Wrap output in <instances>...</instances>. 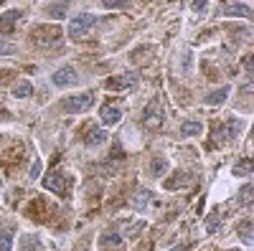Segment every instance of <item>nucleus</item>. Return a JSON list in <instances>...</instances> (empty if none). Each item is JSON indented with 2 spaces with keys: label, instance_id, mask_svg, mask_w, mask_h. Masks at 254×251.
<instances>
[{
  "label": "nucleus",
  "instance_id": "nucleus-1",
  "mask_svg": "<svg viewBox=\"0 0 254 251\" xmlns=\"http://www.w3.org/2000/svg\"><path fill=\"white\" fill-rule=\"evenodd\" d=\"M61 41V31L56 26H41L31 33V44L38 49H46V46H59Z\"/></svg>",
  "mask_w": 254,
  "mask_h": 251
},
{
  "label": "nucleus",
  "instance_id": "nucleus-2",
  "mask_svg": "<svg viewBox=\"0 0 254 251\" xmlns=\"http://www.w3.org/2000/svg\"><path fill=\"white\" fill-rule=\"evenodd\" d=\"M94 23H97V18H94V15H89V13H79V15H74V18H71L69 36H71V38H81V36H87V33L94 28Z\"/></svg>",
  "mask_w": 254,
  "mask_h": 251
},
{
  "label": "nucleus",
  "instance_id": "nucleus-3",
  "mask_svg": "<svg viewBox=\"0 0 254 251\" xmlns=\"http://www.w3.org/2000/svg\"><path fill=\"white\" fill-rule=\"evenodd\" d=\"M92 104H94V94H76V97L64 99L61 107H64V112H69V114H79L84 109H89Z\"/></svg>",
  "mask_w": 254,
  "mask_h": 251
},
{
  "label": "nucleus",
  "instance_id": "nucleus-4",
  "mask_svg": "<svg viewBox=\"0 0 254 251\" xmlns=\"http://www.w3.org/2000/svg\"><path fill=\"white\" fill-rule=\"evenodd\" d=\"M142 124L147 130H158L160 124H163V109L158 107V104H147L145 107V112H142Z\"/></svg>",
  "mask_w": 254,
  "mask_h": 251
},
{
  "label": "nucleus",
  "instance_id": "nucleus-5",
  "mask_svg": "<svg viewBox=\"0 0 254 251\" xmlns=\"http://www.w3.org/2000/svg\"><path fill=\"white\" fill-rule=\"evenodd\" d=\"M44 185L49 188L51 193H56V196H66L69 193V180L64 178L61 173H49L46 180H44Z\"/></svg>",
  "mask_w": 254,
  "mask_h": 251
},
{
  "label": "nucleus",
  "instance_id": "nucleus-6",
  "mask_svg": "<svg viewBox=\"0 0 254 251\" xmlns=\"http://www.w3.org/2000/svg\"><path fill=\"white\" fill-rule=\"evenodd\" d=\"M137 87V76L135 74H122V76H112L107 81L110 92H125V89H135Z\"/></svg>",
  "mask_w": 254,
  "mask_h": 251
},
{
  "label": "nucleus",
  "instance_id": "nucleus-7",
  "mask_svg": "<svg viewBox=\"0 0 254 251\" xmlns=\"http://www.w3.org/2000/svg\"><path fill=\"white\" fill-rule=\"evenodd\" d=\"M51 81L56 84V87H71V84H76V71L71 66H64V69L54 71Z\"/></svg>",
  "mask_w": 254,
  "mask_h": 251
},
{
  "label": "nucleus",
  "instance_id": "nucleus-8",
  "mask_svg": "<svg viewBox=\"0 0 254 251\" xmlns=\"http://www.w3.org/2000/svg\"><path fill=\"white\" fill-rule=\"evenodd\" d=\"M120 119H122V109L117 104H104L102 107V122L104 124H117Z\"/></svg>",
  "mask_w": 254,
  "mask_h": 251
},
{
  "label": "nucleus",
  "instance_id": "nucleus-9",
  "mask_svg": "<svg viewBox=\"0 0 254 251\" xmlns=\"http://www.w3.org/2000/svg\"><path fill=\"white\" fill-rule=\"evenodd\" d=\"M153 198V191L150 188H140V191L132 196V208L135 211H145V205H147V201Z\"/></svg>",
  "mask_w": 254,
  "mask_h": 251
},
{
  "label": "nucleus",
  "instance_id": "nucleus-10",
  "mask_svg": "<svg viewBox=\"0 0 254 251\" xmlns=\"http://www.w3.org/2000/svg\"><path fill=\"white\" fill-rule=\"evenodd\" d=\"M69 5V0H51V5H49V15L54 20H61V18H66V8Z\"/></svg>",
  "mask_w": 254,
  "mask_h": 251
},
{
  "label": "nucleus",
  "instance_id": "nucleus-11",
  "mask_svg": "<svg viewBox=\"0 0 254 251\" xmlns=\"http://www.w3.org/2000/svg\"><path fill=\"white\" fill-rule=\"evenodd\" d=\"M224 15L249 18V15H252V8H249V5H244V3H234V5H226V8H224Z\"/></svg>",
  "mask_w": 254,
  "mask_h": 251
},
{
  "label": "nucleus",
  "instance_id": "nucleus-12",
  "mask_svg": "<svg viewBox=\"0 0 254 251\" xmlns=\"http://www.w3.org/2000/svg\"><path fill=\"white\" fill-rule=\"evenodd\" d=\"M226 97H229V87H221V89L211 92V94L206 97V104H208V107H219V104L226 101Z\"/></svg>",
  "mask_w": 254,
  "mask_h": 251
},
{
  "label": "nucleus",
  "instance_id": "nucleus-13",
  "mask_svg": "<svg viewBox=\"0 0 254 251\" xmlns=\"http://www.w3.org/2000/svg\"><path fill=\"white\" fill-rule=\"evenodd\" d=\"M107 142V132L104 130H92L87 135V148H97V145H104Z\"/></svg>",
  "mask_w": 254,
  "mask_h": 251
},
{
  "label": "nucleus",
  "instance_id": "nucleus-14",
  "mask_svg": "<svg viewBox=\"0 0 254 251\" xmlns=\"http://www.w3.org/2000/svg\"><path fill=\"white\" fill-rule=\"evenodd\" d=\"M203 132V127H201V122H183V127H181V135L183 137H190V135H201Z\"/></svg>",
  "mask_w": 254,
  "mask_h": 251
},
{
  "label": "nucleus",
  "instance_id": "nucleus-15",
  "mask_svg": "<svg viewBox=\"0 0 254 251\" xmlns=\"http://www.w3.org/2000/svg\"><path fill=\"white\" fill-rule=\"evenodd\" d=\"M33 94V87H31V81H20L18 87L13 89V97H18V99H26V97H31Z\"/></svg>",
  "mask_w": 254,
  "mask_h": 251
},
{
  "label": "nucleus",
  "instance_id": "nucleus-16",
  "mask_svg": "<svg viewBox=\"0 0 254 251\" xmlns=\"http://www.w3.org/2000/svg\"><path fill=\"white\" fill-rule=\"evenodd\" d=\"M239 236H242V241H244L247 246L254 244V234H252V223H249V221H244V223L239 226Z\"/></svg>",
  "mask_w": 254,
  "mask_h": 251
},
{
  "label": "nucleus",
  "instance_id": "nucleus-17",
  "mask_svg": "<svg viewBox=\"0 0 254 251\" xmlns=\"http://www.w3.org/2000/svg\"><path fill=\"white\" fill-rule=\"evenodd\" d=\"M13 244V228H3L0 231V251H10Z\"/></svg>",
  "mask_w": 254,
  "mask_h": 251
},
{
  "label": "nucleus",
  "instance_id": "nucleus-18",
  "mask_svg": "<svg viewBox=\"0 0 254 251\" xmlns=\"http://www.w3.org/2000/svg\"><path fill=\"white\" fill-rule=\"evenodd\" d=\"M239 201H242V208H252V201H254V188H252V185H244V188H242Z\"/></svg>",
  "mask_w": 254,
  "mask_h": 251
},
{
  "label": "nucleus",
  "instance_id": "nucleus-19",
  "mask_svg": "<svg viewBox=\"0 0 254 251\" xmlns=\"http://www.w3.org/2000/svg\"><path fill=\"white\" fill-rule=\"evenodd\" d=\"M20 20V10H13V13H5V15H0V26H13Z\"/></svg>",
  "mask_w": 254,
  "mask_h": 251
},
{
  "label": "nucleus",
  "instance_id": "nucleus-20",
  "mask_svg": "<svg viewBox=\"0 0 254 251\" xmlns=\"http://www.w3.org/2000/svg\"><path fill=\"white\" fill-rule=\"evenodd\" d=\"M165 167H168V162H165L163 157H155V160L150 162V173H153V175H163Z\"/></svg>",
  "mask_w": 254,
  "mask_h": 251
},
{
  "label": "nucleus",
  "instance_id": "nucleus-21",
  "mask_svg": "<svg viewBox=\"0 0 254 251\" xmlns=\"http://www.w3.org/2000/svg\"><path fill=\"white\" fill-rule=\"evenodd\" d=\"M102 244L104 246H122V236L120 234H104L102 236Z\"/></svg>",
  "mask_w": 254,
  "mask_h": 251
},
{
  "label": "nucleus",
  "instance_id": "nucleus-22",
  "mask_svg": "<svg viewBox=\"0 0 254 251\" xmlns=\"http://www.w3.org/2000/svg\"><path fill=\"white\" fill-rule=\"evenodd\" d=\"M219 226H221V218H219V216H208V218H206V231H208V234L219 231Z\"/></svg>",
  "mask_w": 254,
  "mask_h": 251
},
{
  "label": "nucleus",
  "instance_id": "nucleus-23",
  "mask_svg": "<svg viewBox=\"0 0 254 251\" xmlns=\"http://www.w3.org/2000/svg\"><path fill=\"white\" fill-rule=\"evenodd\" d=\"M249 173H252V160H242L234 167V175H249Z\"/></svg>",
  "mask_w": 254,
  "mask_h": 251
},
{
  "label": "nucleus",
  "instance_id": "nucleus-24",
  "mask_svg": "<svg viewBox=\"0 0 254 251\" xmlns=\"http://www.w3.org/2000/svg\"><path fill=\"white\" fill-rule=\"evenodd\" d=\"M104 8H127V0H99Z\"/></svg>",
  "mask_w": 254,
  "mask_h": 251
},
{
  "label": "nucleus",
  "instance_id": "nucleus-25",
  "mask_svg": "<svg viewBox=\"0 0 254 251\" xmlns=\"http://www.w3.org/2000/svg\"><path fill=\"white\" fill-rule=\"evenodd\" d=\"M0 53H13V44H5V41H0Z\"/></svg>",
  "mask_w": 254,
  "mask_h": 251
},
{
  "label": "nucleus",
  "instance_id": "nucleus-26",
  "mask_svg": "<svg viewBox=\"0 0 254 251\" xmlns=\"http://www.w3.org/2000/svg\"><path fill=\"white\" fill-rule=\"evenodd\" d=\"M173 251H186V246H176V249H173Z\"/></svg>",
  "mask_w": 254,
  "mask_h": 251
},
{
  "label": "nucleus",
  "instance_id": "nucleus-27",
  "mask_svg": "<svg viewBox=\"0 0 254 251\" xmlns=\"http://www.w3.org/2000/svg\"><path fill=\"white\" fill-rule=\"evenodd\" d=\"M3 3H8V0H0V5H3Z\"/></svg>",
  "mask_w": 254,
  "mask_h": 251
},
{
  "label": "nucleus",
  "instance_id": "nucleus-28",
  "mask_svg": "<svg viewBox=\"0 0 254 251\" xmlns=\"http://www.w3.org/2000/svg\"><path fill=\"white\" fill-rule=\"evenodd\" d=\"M3 117H5V114H3V112H0V119H3Z\"/></svg>",
  "mask_w": 254,
  "mask_h": 251
},
{
  "label": "nucleus",
  "instance_id": "nucleus-29",
  "mask_svg": "<svg viewBox=\"0 0 254 251\" xmlns=\"http://www.w3.org/2000/svg\"><path fill=\"white\" fill-rule=\"evenodd\" d=\"M0 140H3V137H0Z\"/></svg>",
  "mask_w": 254,
  "mask_h": 251
}]
</instances>
